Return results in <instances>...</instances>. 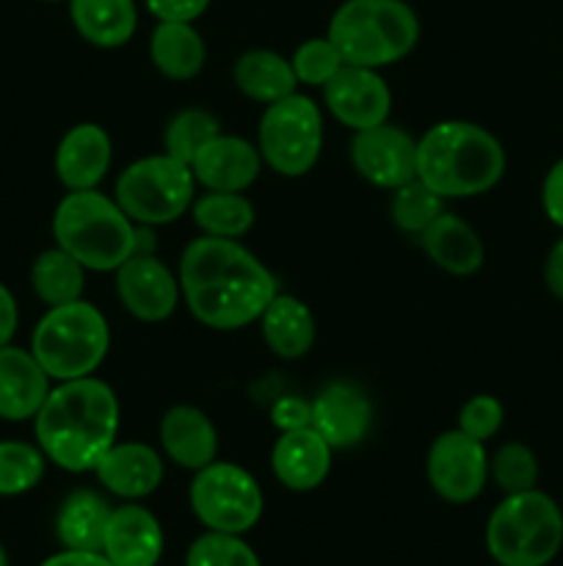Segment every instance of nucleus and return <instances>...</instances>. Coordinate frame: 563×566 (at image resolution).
I'll list each match as a JSON object with an SVG mask.
<instances>
[{
  "label": "nucleus",
  "instance_id": "nucleus-1",
  "mask_svg": "<svg viewBox=\"0 0 563 566\" xmlns=\"http://www.w3.org/2000/svg\"><path fill=\"white\" fill-rule=\"evenodd\" d=\"M180 291L199 324L241 329L254 324L276 296V280L232 238H199L180 260Z\"/></svg>",
  "mask_w": 563,
  "mask_h": 566
},
{
  "label": "nucleus",
  "instance_id": "nucleus-2",
  "mask_svg": "<svg viewBox=\"0 0 563 566\" xmlns=\"http://www.w3.org/2000/svg\"><path fill=\"white\" fill-rule=\"evenodd\" d=\"M44 457L70 473L97 468L103 453L116 442L119 401L105 381L94 376L61 381L47 392L33 418Z\"/></svg>",
  "mask_w": 563,
  "mask_h": 566
},
{
  "label": "nucleus",
  "instance_id": "nucleus-3",
  "mask_svg": "<svg viewBox=\"0 0 563 566\" xmlns=\"http://www.w3.org/2000/svg\"><path fill=\"white\" fill-rule=\"evenodd\" d=\"M506 175V149L472 122H439L417 142V177L442 199L478 197Z\"/></svg>",
  "mask_w": 563,
  "mask_h": 566
},
{
  "label": "nucleus",
  "instance_id": "nucleus-4",
  "mask_svg": "<svg viewBox=\"0 0 563 566\" xmlns=\"http://www.w3.org/2000/svg\"><path fill=\"white\" fill-rule=\"evenodd\" d=\"M53 238L59 249L77 260L83 269L116 271L138 252V227L130 216L94 191H70L53 216Z\"/></svg>",
  "mask_w": 563,
  "mask_h": 566
},
{
  "label": "nucleus",
  "instance_id": "nucleus-5",
  "mask_svg": "<svg viewBox=\"0 0 563 566\" xmlns=\"http://www.w3.org/2000/svg\"><path fill=\"white\" fill-rule=\"evenodd\" d=\"M329 39L353 66L395 64L419 39V20L403 0H346L329 22Z\"/></svg>",
  "mask_w": 563,
  "mask_h": 566
},
{
  "label": "nucleus",
  "instance_id": "nucleus-6",
  "mask_svg": "<svg viewBox=\"0 0 563 566\" xmlns=\"http://www.w3.org/2000/svg\"><path fill=\"white\" fill-rule=\"evenodd\" d=\"M108 346V321L83 298L50 307L31 337V354L55 381L92 376L103 365Z\"/></svg>",
  "mask_w": 563,
  "mask_h": 566
},
{
  "label": "nucleus",
  "instance_id": "nucleus-7",
  "mask_svg": "<svg viewBox=\"0 0 563 566\" xmlns=\"http://www.w3.org/2000/svg\"><path fill=\"white\" fill-rule=\"evenodd\" d=\"M561 545L563 514L539 490L508 495L486 525V547L500 566H546Z\"/></svg>",
  "mask_w": 563,
  "mask_h": 566
},
{
  "label": "nucleus",
  "instance_id": "nucleus-8",
  "mask_svg": "<svg viewBox=\"0 0 563 566\" xmlns=\"http://www.w3.org/2000/svg\"><path fill=\"white\" fill-rule=\"evenodd\" d=\"M193 171L171 155H149L127 166L116 180V205L144 227L169 224L193 202Z\"/></svg>",
  "mask_w": 563,
  "mask_h": 566
},
{
  "label": "nucleus",
  "instance_id": "nucleus-9",
  "mask_svg": "<svg viewBox=\"0 0 563 566\" xmlns=\"http://www.w3.org/2000/svg\"><path fill=\"white\" fill-rule=\"evenodd\" d=\"M323 116L309 97L290 94L265 108L259 119V155L282 177H301L318 164Z\"/></svg>",
  "mask_w": 563,
  "mask_h": 566
},
{
  "label": "nucleus",
  "instance_id": "nucleus-10",
  "mask_svg": "<svg viewBox=\"0 0 563 566\" xmlns=\"http://www.w3.org/2000/svg\"><path fill=\"white\" fill-rule=\"evenodd\" d=\"M191 509L204 528L241 536L263 517V490L237 464L213 462L196 470Z\"/></svg>",
  "mask_w": 563,
  "mask_h": 566
},
{
  "label": "nucleus",
  "instance_id": "nucleus-11",
  "mask_svg": "<svg viewBox=\"0 0 563 566\" xmlns=\"http://www.w3.org/2000/svg\"><path fill=\"white\" fill-rule=\"evenodd\" d=\"M428 484L447 503H469L484 492L489 459L484 442L464 431H445L428 451Z\"/></svg>",
  "mask_w": 563,
  "mask_h": 566
},
{
  "label": "nucleus",
  "instance_id": "nucleus-12",
  "mask_svg": "<svg viewBox=\"0 0 563 566\" xmlns=\"http://www.w3.org/2000/svg\"><path fill=\"white\" fill-rule=\"evenodd\" d=\"M351 164L368 182L395 191L417 177V142L386 122L357 130L351 142Z\"/></svg>",
  "mask_w": 563,
  "mask_h": 566
},
{
  "label": "nucleus",
  "instance_id": "nucleus-13",
  "mask_svg": "<svg viewBox=\"0 0 563 566\" xmlns=\"http://www.w3.org/2000/svg\"><path fill=\"white\" fill-rule=\"evenodd\" d=\"M116 293L127 313L155 324L174 313L180 280L152 252H138L116 269Z\"/></svg>",
  "mask_w": 563,
  "mask_h": 566
},
{
  "label": "nucleus",
  "instance_id": "nucleus-14",
  "mask_svg": "<svg viewBox=\"0 0 563 566\" xmlns=\"http://www.w3.org/2000/svg\"><path fill=\"white\" fill-rule=\"evenodd\" d=\"M326 105L337 122L353 130L384 125L392 108V94L384 77L368 66L346 64L323 86Z\"/></svg>",
  "mask_w": 563,
  "mask_h": 566
},
{
  "label": "nucleus",
  "instance_id": "nucleus-15",
  "mask_svg": "<svg viewBox=\"0 0 563 566\" xmlns=\"http://www.w3.org/2000/svg\"><path fill=\"white\" fill-rule=\"evenodd\" d=\"M373 423V403L348 381L326 385L312 401V429L331 448H351L368 437Z\"/></svg>",
  "mask_w": 563,
  "mask_h": 566
},
{
  "label": "nucleus",
  "instance_id": "nucleus-16",
  "mask_svg": "<svg viewBox=\"0 0 563 566\" xmlns=\"http://www.w3.org/2000/svg\"><path fill=\"white\" fill-rule=\"evenodd\" d=\"M163 553V531L149 509L127 503L110 512L103 556L114 566H155Z\"/></svg>",
  "mask_w": 563,
  "mask_h": 566
},
{
  "label": "nucleus",
  "instance_id": "nucleus-17",
  "mask_svg": "<svg viewBox=\"0 0 563 566\" xmlns=\"http://www.w3.org/2000/svg\"><path fill=\"white\" fill-rule=\"evenodd\" d=\"M50 392V376L31 352L17 346L0 348V420H33Z\"/></svg>",
  "mask_w": 563,
  "mask_h": 566
},
{
  "label": "nucleus",
  "instance_id": "nucleus-18",
  "mask_svg": "<svg viewBox=\"0 0 563 566\" xmlns=\"http://www.w3.org/2000/svg\"><path fill=\"white\" fill-rule=\"evenodd\" d=\"M259 149L252 147L246 138L215 136L202 153L193 158L191 171L208 191L241 193L257 180L259 175Z\"/></svg>",
  "mask_w": 563,
  "mask_h": 566
},
{
  "label": "nucleus",
  "instance_id": "nucleus-19",
  "mask_svg": "<svg viewBox=\"0 0 563 566\" xmlns=\"http://www.w3.org/2000/svg\"><path fill=\"white\" fill-rule=\"evenodd\" d=\"M99 484L116 497L125 501H141L152 495L163 481V462L158 453L144 442H125L110 446L94 468Z\"/></svg>",
  "mask_w": 563,
  "mask_h": 566
},
{
  "label": "nucleus",
  "instance_id": "nucleus-20",
  "mask_svg": "<svg viewBox=\"0 0 563 566\" xmlns=\"http://www.w3.org/2000/svg\"><path fill=\"white\" fill-rule=\"evenodd\" d=\"M276 479L293 492H309L326 481L331 470V446L312 429L285 431L270 453Z\"/></svg>",
  "mask_w": 563,
  "mask_h": 566
},
{
  "label": "nucleus",
  "instance_id": "nucleus-21",
  "mask_svg": "<svg viewBox=\"0 0 563 566\" xmlns=\"http://www.w3.org/2000/svg\"><path fill=\"white\" fill-rule=\"evenodd\" d=\"M110 166V138L94 122L66 130L55 149V175L70 191H88L105 177Z\"/></svg>",
  "mask_w": 563,
  "mask_h": 566
},
{
  "label": "nucleus",
  "instance_id": "nucleus-22",
  "mask_svg": "<svg viewBox=\"0 0 563 566\" xmlns=\"http://www.w3.org/2000/svg\"><path fill=\"white\" fill-rule=\"evenodd\" d=\"M160 442L171 462L185 470L208 468L219 453V431L196 407H171L160 420Z\"/></svg>",
  "mask_w": 563,
  "mask_h": 566
},
{
  "label": "nucleus",
  "instance_id": "nucleus-23",
  "mask_svg": "<svg viewBox=\"0 0 563 566\" xmlns=\"http://www.w3.org/2000/svg\"><path fill=\"white\" fill-rule=\"evenodd\" d=\"M425 254L431 263L445 269L447 274L467 276L484 265V243L478 232L464 219L453 213H442L419 232Z\"/></svg>",
  "mask_w": 563,
  "mask_h": 566
},
{
  "label": "nucleus",
  "instance_id": "nucleus-24",
  "mask_svg": "<svg viewBox=\"0 0 563 566\" xmlns=\"http://www.w3.org/2000/svg\"><path fill=\"white\" fill-rule=\"evenodd\" d=\"M263 337L270 352L282 359H298L312 348L315 318L307 304L287 293H276L259 315Z\"/></svg>",
  "mask_w": 563,
  "mask_h": 566
},
{
  "label": "nucleus",
  "instance_id": "nucleus-25",
  "mask_svg": "<svg viewBox=\"0 0 563 566\" xmlns=\"http://www.w3.org/2000/svg\"><path fill=\"white\" fill-rule=\"evenodd\" d=\"M72 25L94 48H121L132 39L138 11L132 0H70Z\"/></svg>",
  "mask_w": 563,
  "mask_h": 566
},
{
  "label": "nucleus",
  "instance_id": "nucleus-26",
  "mask_svg": "<svg viewBox=\"0 0 563 566\" xmlns=\"http://www.w3.org/2000/svg\"><path fill=\"white\" fill-rule=\"evenodd\" d=\"M114 509L105 503L92 490H77L61 506L59 520H55V531L66 551H83V553H103L105 528Z\"/></svg>",
  "mask_w": 563,
  "mask_h": 566
},
{
  "label": "nucleus",
  "instance_id": "nucleus-27",
  "mask_svg": "<svg viewBox=\"0 0 563 566\" xmlns=\"http://www.w3.org/2000/svg\"><path fill=\"white\" fill-rule=\"evenodd\" d=\"M149 55L166 77L188 81L204 66V42L193 22L160 20L149 39Z\"/></svg>",
  "mask_w": 563,
  "mask_h": 566
},
{
  "label": "nucleus",
  "instance_id": "nucleus-28",
  "mask_svg": "<svg viewBox=\"0 0 563 566\" xmlns=\"http://www.w3.org/2000/svg\"><path fill=\"white\" fill-rule=\"evenodd\" d=\"M235 83L246 97L270 105L296 94L298 77L290 61L274 50H248L237 59Z\"/></svg>",
  "mask_w": 563,
  "mask_h": 566
},
{
  "label": "nucleus",
  "instance_id": "nucleus-29",
  "mask_svg": "<svg viewBox=\"0 0 563 566\" xmlns=\"http://www.w3.org/2000/svg\"><path fill=\"white\" fill-rule=\"evenodd\" d=\"M83 271L86 269L72 254H66L64 249H47L31 265L33 293L50 307L77 302V298H83V287H86Z\"/></svg>",
  "mask_w": 563,
  "mask_h": 566
},
{
  "label": "nucleus",
  "instance_id": "nucleus-30",
  "mask_svg": "<svg viewBox=\"0 0 563 566\" xmlns=\"http://www.w3.org/2000/svg\"><path fill=\"white\" fill-rule=\"evenodd\" d=\"M193 221L210 238H241L252 230L254 208L241 193L210 191L193 202Z\"/></svg>",
  "mask_w": 563,
  "mask_h": 566
},
{
  "label": "nucleus",
  "instance_id": "nucleus-31",
  "mask_svg": "<svg viewBox=\"0 0 563 566\" xmlns=\"http://www.w3.org/2000/svg\"><path fill=\"white\" fill-rule=\"evenodd\" d=\"M42 448L28 446L20 440L0 442V495H25L42 481L44 475Z\"/></svg>",
  "mask_w": 563,
  "mask_h": 566
},
{
  "label": "nucleus",
  "instance_id": "nucleus-32",
  "mask_svg": "<svg viewBox=\"0 0 563 566\" xmlns=\"http://www.w3.org/2000/svg\"><path fill=\"white\" fill-rule=\"evenodd\" d=\"M219 136V119L202 108L180 111L166 127V155L191 166L193 158Z\"/></svg>",
  "mask_w": 563,
  "mask_h": 566
},
{
  "label": "nucleus",
  "instance_id": "nucleus-33",
  "mask_svg": "<svg viewBox=\"0 0 563 566\" xmlns=\"http://www.w3.org/2000/svg\"><path fill=\"white\" fill-rule=\"evenodd\" d=\"M392 221L397 224V230L408 232V235H419L436 216H442V197L436 191H431L419 177L403 182L401 188H395V197L390 205Z\"/></svg>",
  "mask_w": 563,
  "mask_h": 566
},
{
  "label": "nucleus",
  "instance_id": "nucleus-34",
  "mask_svg": "<svg viewBox=\"0 0 563 566\" xmlns=\"http://www.w3.org/2000/svg\"><path fill=\"white\" fill-rule=\"evenodd\" d=\"M185 566H263V564H259L257 553H254L237 534L210 531V534L199 536V539L188 547Z\"/></svg>",
  "mask_w": 563,
  "mask_h": 566
},
{
  "label": "nucleus",
  "instance_id": "nucleus-35",
  "mask_svg": "<svg viewBox=\"0 0 563 566\" xmlns=\"http://www.w3.org/2000/svg\"><path fill=\"white\" fill-rule=\"evenodd\" d=\"M491 475H495L497 486L508 495H517V492L535 490V481H539V462H535V453L528 446H519V442H508L491 459Z\"/></svg>",
  "mask_w": 563,
  "mask_h": 566
},
{
  "label": "nucleus",
  "instance_id": "nucleus-36",
  "mask_svg": "<svg viewBox=\"0 0 563 566\" xmlns=\"http://www.w3.org/2000/svg\"><path fill=\"white\" fill-rule=\"evenodd\" d=\"M293 72H296L298 83H307V86H326L337 72L346 66L340 50L331 44V39H309L301 48L296 50V55L290 59Z\"/></svg>",
  "mask_w": 563,
  "mask_h": 566
},
{
  "label": "nucleus",
  "instance_id": "nucleus-37",
  "mask_svg": "<svg viewBox=\"0 0 563 566\" xmlns=\"http://www.w3.org/2000/svg\"><path fill=\"white\" fill-rule=\"evenodd\" d=\"M502 420H506V409L495 396H475L464 403L461 415H458V431L486 442L500 431Z\"/></svg>",
  "mask_w": 563,
  "mask_h": 566
},
{
  "label": "nucleus",
  "instance_id": "nucleus-38",
  "mask_svg": "<svg viewBox=\"0 0 563 566\" xmlns=\"http://www.w3.org/2000/svg\"><path fill=\"white\" fill-rule=\"evenodd\" d=\"M270 420H274V426L282 434L285 431L307 429V426H312V403L298 396H285L270 409Z\"/></svg>",
  "mask_w": 563,
  "mask_h": 566
},
{
  "label": "nucleus",
  "instance_id": "nucleus-39",
  "mask_svg": "<svg viewBox=\"0 0 563 566\" xmlns=\"http://www.w3.org/2000/svg\"><path fill=\"white\" fill-rule=\"evenodd\" d=\"M210 0H147V9L160 20L193 22L208 11Z\"/></svg>",
  "mask_w": 563,
  "mask_h": 566
},
{
  "label": "nucleus",
  "instance_id": "nucleus-40",
  "mask_svg": "<svg viewBox=\"0 0 563 566\" xmlns=\"http://www.w3.org/2000/svg\"><path fill=\"white\" fill-rule=\"evenodd\" d=\"M541 202H544V213L550 221L563 230V158L546 175L544 188H541Z\"/></svg>",
  "mask_w": 563,
  "mask_h": 566
},
{
  "label": "nucleus",
  "instance_id": "nucleus-41",
  "mask_svg": "<svg viewBox=\"0 0 563 566\" xmlns=\"http://www.w3.org/2000/svg\"><path fill=\"white\" fill-rule=\"evenodd\" d=\"M17 324H20V310H17V302L9 287L0 282V348L9 346L17 332Z\"/></svg>",
  "mask_w": 563,
  "mask_h": 566
},
{
  "label": "nucleus",
  "instance_id": "nucleus-42",
  "mask_svg": "<svg viewBox=\"0 0 563 566\" xmlns=\"http://www.w3.org/2000/svg\"><path fill=\"white\" fill-rule=\"evenodd\" d=\"M544 280L546 287L555 298L563 302V238H557L555 247L550 249V258H546V269H544Z\"/></svg>",
  "mask_w": 563,
  "mask_h": 566
},
{
  "label": "nucleus",
  "instance_id": "nucleus-43",
  "mask_svg": "<svg viewBox=\"0 0 563 566\" xmlns=\"http://www.w3.org/2000/svg\"><path fill=\"white\" fill-rule=\"evenodd\" d=\"M39 566H114L103 553H83V551H64L50 556Z\"/></svg>",
  "mask_w": 563,
  "mask_h": 566
},
{
  "label": "nucleus",
  "instance_id": "nucleus-44",
  "mask_svg": "<svg viewBox=\"0 0 563 566\" xmlns=\"http://www.w3.org/2000/svg\"><path fill=\"white\" fill-rule=\"evenodd\" d=\"M0 566H9V562H6V551L0 547Z\"/></svg>",
  "mask_w": 563,
  "mask_h": 566
},
{
  "label": "nucleus",
  "instance_id": "nucleus-45",
  "mask_svg": "<svg viewBox=\"0 0 563 566\" xmlns=\"http://www.w3.org/2000/svg\"><path fill=\"white\" fill-rule=\"evenodd\" d=\"M47 3H61V0H47Z\"/></svg>",
  "mask_w": 563,
  "mask_h": 566
}]
</instances>
